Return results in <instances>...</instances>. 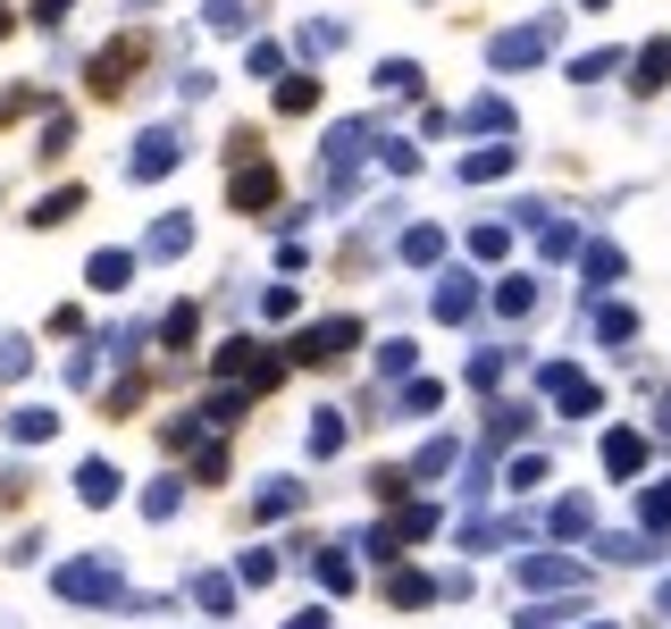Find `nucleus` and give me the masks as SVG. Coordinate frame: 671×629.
Returning a JSON list of instances; mask_svg holds the SVG:
<instances>
[{
    "mask_svg": "<svg viewBox=\"0 0 671 629\" xmlns=\"http://www.w3.org/2000/svg\"><path fill=\"white\" fill-rule=\"evenodd\" d=\"M51 588L68 596V605H118V596H126V579H118L110 554H84V562H59Z\"/></svg>",
    "mask_w": 671,
    "mask_h": 629,
    "instance_id": "1",
    "label": "nucleus"
},
{
    "mask_svg": "<svg viewBox=\"0 0 671 629\" xmlns=\"http://www.w3.org/2000/svg\"><path fill=\"white\" fill-rule=\"evenodd\" d=\"M555 42H562V18H537V26L496 34V42H487V59H496V68H537V59H555Z\"/></svg>",
    "mask_w": 671,
    "mask_h": 629,
    "instance_id": "2",
    "label": "nucleus"
},
{
    "mask_svg": "<svg viewBox=\"0 0 671 629\" xmlns=\"http://www.w3.org/2000/svg\"><path fill=\"white\" fill-rule=\"evenodd\" d=\"M185 160V134L176 126H152V134H134V152H126V176L134 185H160V176Z\"/></svg>",
    "mask_w": 671,
    "mask_h": 629,
    "instance_id": "3",
    "label": "nucleus"
},
{
    "mask_svg": "<svg viewBox=\"0 0 671 629\" xmlns=\"http://www.w3.org/2000/svg\"><path fill=\"white\" fill-rule=\"evenodd\" d=\"M353 344H362V319H319V327H303L294 362H336V353H353Z\"/></svg>",
    "mask_w": 671,
    "mask_h": 629,
    "instance_id": "4",
    "label": "nucleus"
},
{
    "mask_svg": "<svg viewBox=\"0 0 671 629\" xmlns=\"http://www.w3.org/2000/svg\"><path fill=\"white\" fill-rule=\"evenodd\" d=\"M537 386H546V395H555V403H562L571 419H579V412H596V386L579 378L571 362H546V369H537Z\"/></svg>",
    "mask_w": 671,
    "mask_h": 629,
    "instance_id": "5",
    "label": "nucleus"
},
{
    "mask_svg": "<svg viewBox=\"0 0 671 629\" xmlns=\"http://www.w3.org/2000/svg\"><path fill=\"white\" fill-rule=\"evenodd\" d=\"M218 378H252V386H277V362L261 344H218Z\"/></svg>",
    "mask_w": 671,
    "mask_h": 629,
    "instance_id": "6",
    "label": "nucleus"
},
{
    "mask_svg": "<svg viewBox=\"0 0 671 629\" xmlns=\"http://www.w3.org/2000/svg\"><path fill=\"white\" fill-rule=\"evenodd\" d=\"M579 579H588V571H579V562H562V554H529V562H520V588H529V596H546V588H579Z\"/></svg>",
    "mask_w": 671,
    "mask_h": 629,
    "instance_id": "7",
    "label": "nucleus"
},
{
    "mask_svg": "<svg viewBox=\"0 0 671 629\" xmlns=\"http://www.w3.org/2000/svg\"><path fill=\"white\" fill-rule=\"evenodd\" d=\"M604 470L638 478V470H647V437H638V428H613V437H604Z\"/></svg>",
    "mask_w": 671,
    "mask_h": 629,
    "instance_id": "8",
    "label": "nucleus"
},
{
    "mask_svg": "<svg viewBox=\"0 0 671 629\" xmlns=\"http://www.w3.org/2000/svg\"><path fill=\"white\" fill-rule=\"evenodd\" d=\"M185 244H193V219H185V210H169V219H160V227L143 235V252H152V261H176Z\"/></svg>",
    "mask_w": 671,
    "mask_h": 629,
    "instance_id": "9",
    "label": "nucleus"
},
{
    "mask_svg": "<svg viewBox=\"0 0 671 629\" xmlns=\"http://www.w3.org/2000/svg\"><path fill=\"white\" fill-rule=\"evenodd\" d=\"M470 311H479V286H470V277H445V286H437V319H445V327H461Z\"/></svg>",
    "mask_w": 671,
    "mask_h": 629,
    "instance_id": "10",
    "label": "nucleus"
},
{
    "mask_svg": "<svg viewBox=\"0 0 671 629\" xmlns=\"http://www.w3.org/2000/svg\"><path fill=\"white\" fill-rule=\"evenodd\" d=\"M461 126H479V134H512V101H504V93H479L470 110H461Z\"/></svg>",
    "mask_w": 671,
    "mask_h": 629,
    "instance_id": "11",
    "label": "nucleus"
},
{
    "mask_svg": "<svg viewBox=\"0 0 671 629\" xmlns=\"http://www.w3.org/2000/svg\"><path fill=\"white\" fill-rule=\"evenodd\" d=\"M277 202V169H235V210H268Z\"/></svg>",
    "mask_w": 671,
    "mask_h": 629,
    "instance_id": "12",
    "label": "nucleus"
},
{
    "mask_svg": "<svg viewBox=\"0 0 671 629\" xmlns=\"http://www.w3.org/2000/svg\"><path fill=\"white\" fill-rule=\"evenodd\" d=\"M512 169V143H487V152H461V185H487V176Z\"/></svg>",
    "mask_w": 671,
    "mask_h": 629,
    "instance_id": "13",
    "label": "nucleus"
},
{
    "mask_svg": "<svg viewBox=\"0 0 671 629\" xmlns=\"http://www.w3.org/2000/svg\"><path fill=\"white\" fill-rule=\"evenodd\" d=\"M84 277H93L101 294H118V286L134 277V252H93V268H84Z\"/></svg>",
    "mask_w": 671,
    "mask_h": 629,
    "instance_id": "14",
    "label": "nucleus"
},
{
    "mask_svg": "<svg viewBox=\"0 0 671 629\" xmlns=\"http://www.w3.org/2000/svg\"><path fill=\"white\" fill-rule=\"evenodd\" d=\"M671 84V42H647L638 51V93H663Z\"/></svg>",
    "mask_w": 671,
    "mask_h": 629,
    "instance_id": "15",
    "label": "nucleus"
},
{
    "mask_svg": "<svg viewBox=\"0 0 671 629\" xmlns=\"http://www.w3.org/2000/svg\"><path fill=\"white\" fill-rule=\"evenodd\" d=\"M77 496L84 504H118V470H110V461H84V470H77Z\"/></svg>",
    "mask_w": 671,
    "mask_h": 629,
    "instance_id": "16",
    "label": "nucleus"
},
{
    "mask_svg": "<svg viewBox=\"0 0 671 629\" xmlns=\"http://www.w3.org/2000/svg\"><path fill=\"white\" fill-rule=\"evenodd\" d=\"M496 311H504V319H529V311H537V277H504V286H496Z\"/></svg>",
    "mask_w": 671,
    "mask_h": 629,
    "instance_id": "17",
    "label": "nucleus"
},
{
    "mask_svg": "<svg viewBox=\"0 0 671 629\" xmlns=\"http://www.w3.org/2000/svg\"><path fill=\"white\" fill-rule=\"evenodd\" d=\"M286 513H303V487H294V478H268L261 487V520H286Z\"/></svg>",
    "mask_w": 671,
    "mask_h": 629,
    "instance_id": "18",
    "label": "nucleus"
},
{
    "mask_svg": "<svg viewBox=\"0 0 671 629\" xmlns=\"http://www.w3.org/2000/svg\"><path fill=\"white\" fill-rule=\"evenodd\" d=\"M51 428H59V419L42 412V403H26V412H9V437H18V445H42Z\"/></svg>",
    "mask_w": 671,
    "mask_h": 629,
    "instance_id": "19",
    "label": "nucleus"
},
{
    "mask_svg": "<svg viewBox=\"0 0 671 629\" xmlns=\"http://www.w3.org/2000/svg\"><path fill=\"white\" fill-rule=\"evenodd\" d=\"M193 605H202V612H227L235 605V579L227 571H202V579H193Z\"/></svg>",
    "mask_w": 671,
    "mask_h": 629,
    "instance_id": "20",
    "label": "nucleus"
},
{
    "mask_svg": "<svg viewBox=\"0 0 671 629\" xmlns=\"http://www.w3.org/2000/svg\"><path fill=\"white\" fill-rule=\"evenodd\" d=\"M403 261H411V268L445 261V235H437V227H411V235H403Z\"/></svg>",
    "mask_w": 671,
    "mask_h": 629,
    "instance_id": "21",
    "label": "nucleus"
},
{
    "mask_svg": "<svg viewBox=\"0 0 671 629\" xmlns=\"http://www.w3.org/2000/svg\"><path fill=\"white\" fill-rule=\"evenodd\" d=\"M596 336H604V344H630V336H638V319H630L621 303H596Z\"/></svg>",
    "mask_w": 671,
    "mask_h": 629,
    "instance_id": "22",
    "label": "nucleus"
},
{
    "mask_svg": "<svg viewBox=\"0 0 671 629\" xmlns=\"http://www.w3.org/2000/svg\"><path fill=\"white\" fill-rule=\"evenodd\" d=\"M378 93H403V101H411V93H420V68H411V59H386V68H378Z\"/></svg>",
    "mask_w": 671,
    "mask_h": 629,
    "instance_id": "23",
    "label": "nucleus"
},
{
    "mask_svg": "<svg viewBox=\"0 0 671 629\" xmlns=\"http://www.w3.org/2000/svg\"><path fill=\"white\" fill-rule=\"evenodd\" d=\"M588 520H596V504H588V496L555 504V537H588Z\"/></svg>",
    "mask_w": 671,
    "mask_h": 629,
    "instance_id": "24",
    "label": "nucleus"
},
{
    "mask_svg": "<svg viewBox=\"0 0 671 629\" xmlns=\"http://www.w3.org/2000/svg\"><path fill=\"white\" fill-rule=\"evenodd\" d=\"M647 537H596V562H647Z\"/></svg>",
    "mask_w": 671,
    "mask_h": 629,
    "instance_id": "25",
    "label": "nucleus"
},
{
    "mask_svg": "<svg viewBox=\"0 0 671 629\" xmlns=\"http://www.w3.org/2000/svg\"><path fill=\"white\" fill-rule=\"evenodd\" d=\"M202 18H211L218 34H244V26H252V9H244V0H202Z\"/></svg>",
    "mask_w": 671,
    "mask_h": 629,
    "instance_id": "26",
    "label": "nucleus"
},
{
    "mask_svg": "<svg viewBox=\"0 0 671 629\" xmlns=\"http://www.w3.org/2000/svg\"><path fill=\"white\" fill-rule=\"evenodd\" d=\"M176 504H185V478H152V496H143V513H152V520H169Z\"/></svg>",
    "mask_w": 671,
    "mask_h": 629,
    "instance_id": "27",
    "label": "nucleus"
},
{
    "mask_svg": "<svg viewBox=\"0 0 671 629\" xmlns=\"http://www.w3.org/2000/svg\"><path fill=\"white\" fill-rule=\"evenodd\" d=\"M504 369H512V344H496V353H479V362H470V386H504Z\"/></svg>",
    "mask_w": 671,
    "mask_h": 629,
    "instance_id": "28",
    "label": "nucleus"
},
{
    "mask_svg": "<svg viewBox=\"0 0 671 629\" xmlns=\"http://www.w3.org/2000/svg\"><path fill=\"white\" fill-rule=\"evenodd\" d=\"M445 470H454V437L420 445V461H411V478H445Z\"/></svg>",
    "mask_w": 671,
    "mask_h": 629,
    "instance_id": "29",
    "label": "nucleus"
},
{
    "mask_svg": "<svg viewBox=\"0 0 671 629\" xmlns=\"http://www.w3.org/2000/svg\"><path fill=\"white\" fill-rule=\"evenodd\" d=\"M613 68H621V51H613V42H604V51H588V59H579L571 77H579V84H604V77H613Z\"/></svg>",
    "mask_w": 671,
    "mask_h": 629,
    "instance_id": "30",
    "label": "nucleus"
},
{
    "mask_svg": "<svg viewBox=\"0 0 671 629\" xmlns=\"http://www.w3.org/2000/svg\"><path fill=\"white\" fill-rule=\"evenodd\" d=\"M579 261H588V277H596V286H613V277H621V252H613V244H588Z\"/></svg>",
    "mask_w": 671,
    "mask_h": 629,
    "instance_id": "31",
    "label": "nucleus"
},
{
    "mask_svg": "<svg viewBox=\"0 0 671 629\" xmlns=\"http://www.w3.org/2000/svg\"><path fill=\"white\" fill-rule=\"evenodd\" d=\"M411 362H420V353H411V336L378 344V369H386V378H411Z\"/></svg>",
    "mask_w": 671,
    "mask_h": 629,
    "instance_id": "32",
    "label": "nucleus"
},
{
    "mask_svg": "<svg viewBox=\"0 0 671 629\" xmlns=\"http://www.w3.org/2000/svg\"><path fill=\"white\" fill-rule=\"evenodd\" d=\"M77 210H84V193H77V185H68V193H51V202H42V210H34V227H59V219H77Z\"/></svg>",
    "mask_w": 671,
    "mask_h": 629,
    "instance_id": "33",
    "label": "nucleus"
},
{
    "mask_svg": "<svg viewBox=\"0 0 671 629\" xmlns=\"http://www.w3.org/2000/svg\"><path fill=\"white\" fill-rule=\"evenodd\" d=\"M386 596H395V605H428V596H437V588H428L420 571H395V579H386Z\"/></svg>",
    "mask_w": 671,
    "mask_h": 629,
    "instance_id": "34",
    "label": "nucleus"
},
{
    "mask_svg": "<svg viewBox=\"0 0 671 629\" xmlns=\"http://www.w3.org/2000/svg\"><path fill=\"white\" fill-rule=\"evenodd\" d=\"M638 520H647V529H671V478H663V487H647V504H638Z\"/></svg>",
    "mask_w": 671,
    "mask_h": 629,
    "instance_id": "35",
    "label": "nucleus"
},
{
    "mask_svg": "<svg viewBox=\"0 0 671 629\" xmlns=\"http://www.w3.org/2000/svg\"><path fill=\"white\" fill-rule=\"evenodd\" d=\"M193 327H202V311H193V303H176L169 319H160V336H169V344H193Z\"/></svg>",
    "mask_w": 671,
    "mask_h": 629,
    "instance_id": "36",
    "label": "nucleus"
},
{
    "mask_svg": "<svg viewBox=\"0 0 671 629\" xmlns=\"http://www.w3.org/2000/svg\"><path fill=\"white\" fill-rule=\"evenodd\" d=\"M34 369V353H26V336H0V378H26Z\"/></svg>",
    "mask_w": 671,
    "mask_h": 629,
    "instance_id": "37",
    "label": "nucleus"
},
{
    "mask_svg": "<svg viewBox=\"0 0 671 629\" xmlns=\"http://www.w3.org/2000/svg\"><path fill=\"white\" fill-rule=\"evenodd\" d=\"M235 579H244V588H268V579H277V554H244V562H235Z\"/></svg>",
    "mask_w": 671,
    "mask_h": 629,
    "instance_id": "38",
    "label": "nucleus"
},
{
    "mask_svg": "<svg viewBox=\"0 0 671 629\" xmlns=\"http://www.w3.org/2000/svg\"><path fill=\"white\" fill-rule=\"evenodd\" d=\"M504 244H512L504 227H470V261H504Z\"/></svg>",
    "mask_w": 671,
    "mask_h": 629,
    "instance_id": "39",
    "label": "nucleus"
},
{
    "mask_svg": "<svg viewBox=\"0 0 671 629\" xmlns=\"http://www.w3.org/2000/svg\"><path fill=\"white\" fill-rule=\"evenodd\" d=\"M336 445H345V419L319 412V428H311V454H336Z\"/></svg>",
    "mask_w": 671,
    "mask_h": 629,
    "instance_id": "40",
    "label": "nucleus"
},
{
    "mask_svg": "<svg viewBox=\"0 0 671 629\" xmlns=\"http://www.w3.org/2000/svg\"><path fill=\"white\" fill-rule=\"evenodd\" d=\"M520 428H529V412H520V403H504V412L487 419V437H496V445H504V437H520Z\"/></svg>",
    "mask_w": 671,
    "mask_h": 629,
    "instance_id": "41",
    "label": "nucleus"
},
{
    "mask_svg": "<svg viewBox=\"0 0 671 629\" xmlns=\"http://www.w3.org/2000/svg\"><path fill=\"white\" fill-rule=\"evenodd\" d=\"M336 42H345V26H327V18H319V26H303V51H311V59L336 51Z\"/></svg>",
    "mask_w": 671,
    "mask_h": 629,
    "instance_id": "42",
    "label": "nucleus"
},
{
    "mask_svg": "<svg viewBox=\"0 0 671 629\" xmlns=\"http://www.w3.org/2000/svg\"><path fill=\"white\" fill-rule=\"evenodd\" d=\"M512 487H520V496H529V487H546V454H520V461H512Z\"/></svg>",
    "mask_w": 671,
    "mask_h": 629,
    "instance_id": "43",
    "label": "nucleus"
},
{
    "mask_svg": "<svg viewBox=\"0 0 671 629\" xmlns=\"http://www.w3.org/2000/svg\"><path fill=\"white\" fill-rule=\"evenodd\" d=\"M319 579H327L336 596H345V588H353V562H345V554H319Z\"/></svg>",
    "mask_w": 671,
    "mask_h": 629,
    "instance_id": "44",
    "label": "nucleus"
},
{
    "mask_svg": "<svg viewBox=\"0 0 671 629\" xmlns=\"http://www.w3.org/2000/svg\"><path fill=\"white\" fill-rule=\"evenodd\" d=\"M311 101H319V84H311V77H294L286 93H277V110H311Z\"/></svg>",
    "mask_w": 671,
    "mask_h": 629,
    "instance_id": "45",
    "label": "nucleus"
},
{
    "mask_svg": "<svg viewBox=\"0 0 671 629\" xmlns=\"http://www.w3.org/2000/svg\"><path fill=\"white\" fill-rule=\"evenodd\" d=\"M286 629H336V621H327V612H294Z\"/></svg>",
    "mask_w": 671,
    "mask_h": 629,
    "instance_id": "46",
    "label": "nucleus"
},
{
    "mask_svg": "<svg viewBox=\"0 0 671 629\" xmlns=\"http://www.w3.org/2000/svg\"><path fill=\"white\" fill-rule=\"evenodd\" d=\"M59 9H68V0H34V18H42V26H59Z\"/></svg>",
    "mask_w": 671,
    "mask_h": 629,
    "instance_id": "47",
    "label": "nucleus"
},
{
    "mask_svg": "<svg viewBox=\"0 0 671 629\" xmlns=\"http://www.w3.org/2000/svg\"><path fill=\"white\" fill-rule=\"evenodd\" d=\"M520 629H555V612H529V621H520Z\"/></svg>",
    "mask_w": 671,
    "mask_h": 629,
    "instance_id": "48",
    "label": "nucleus"
},
{
    "mask_svg": "<svg viewBox=\"0 0 671 629\" xmlns=\"http://www.w3.org/2000/svg\"><path fill=\"white\" fill-rule=\"evenodd\" d=\"M663 437H671V395H663Z\"/></svg>",
    "mask_w": 671,
    "mask_h": 629,
    "instance_id": "49",
    "label": "nucleus"
},
{
    "mask_svg": "<svg viewBox=\"0 0 671 629\" xmlns=\"http://www.w3.org/2000/svg\"><path fill=\"white\" fill-rule=\"evenodd\" d=\"M663 612H671V579H663Z\"/></svg>",
    "mask_w": 671,
    "mask_h": 629,
    "instance_id": "50",
    "label": "nucleus"
}]
</instances>
